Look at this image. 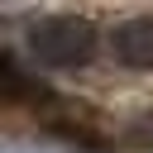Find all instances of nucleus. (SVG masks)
<instances>
[{"mask_svg":"<svg viewBox=\"0 0 153 153\" xmlns=\"http://www.w3.org/2000/svg\"><path fill=\"white\" fill-rule=\"evenodd\" d=\"M29 48L48 67H81L96 53V29L76 14H48L29 29Z\"/></svg>","mask_w":153,"mask_h":153,"instance_id":"1","label":"nucleus"},{"mask_svg":"<svg viewBox=\"0 0 153 153\" xmlns=\"http://www.w3.org/2000/svg\"><path fill=\"white\" fill-rule=\"evenodd\" d=\"M0 100H10V105H33V110H53V105H57L53 91H48L38 76H29L5 48H0Z\"/></svg>","mask_w":153,"mask_h":153,"instance_id":"2","label":"nucleus"},{"mask_svg":"<svg viewBox=\"0 0 153 153\" xmlns=\"http://www.w3.org/2000/svg\"><path fill=\"white\" fill-rule=\"evenodd\" d=\"M110 43H115V57H120L124 67H143V72H153V14L120 24Z\"/></svg>","mask_w":153,"mask_h":153,"instance_id":"3","label":"nucleus"}]
</instances>
